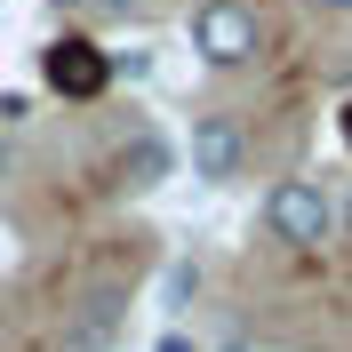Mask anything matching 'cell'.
<instances>
[{
  "label": "cell",
  "mask_w": 352,
  "mask_h": 352,
  "mask_svg": "<svg viewBox=\"0 0 352 352\" xmlns=\"http://www.w3.org/2000/svg\"><path fill=\"white\" fill-rule=\"evenodd\" d=\"M41 80H48V96H65V104H96L112 88V48L96 41V32H56V41L41 48Z\"/></svg>",
  "instance_id": "3957f363"
},
{
  "label": "cell",
  "mask_w": 352,
  "mask_h": 352,
  "mask_svg": "<svg viewBox=\"0 0 352 352\" xmlns=\"http://www.w3.org/2000/svg\"><path fill=\"white\" fill-rule=\"evenodd\" d=\"M192 48L208 72H241L264 56V16L248 8V0H200L192 8Z\"/></svg>",
  "instance_id": "7a4b0ae2"
},
{
  "label": "cell",
  "mask_w": 352,
  "mask_h": 352,
  "mask_svg": "<svg viewBox=\"0 0 352 352\" xmlns=\"http://www.w3.org/2000/svg\"><path fill=\"white\" fill-rule=\"evenodd\" d=\"M264 241L296 248V256H312V248L336 241V200L312 184V176H280L272 192H264Z\"/></svg>",
  "instance_id": "6da1fadb"
},
{
  "label": "cell",
  "mask_w": 352,
  "mask_h": 352,
  "mask_svg": "<svg viewBox=\"0 0 352 352\" xmlns=\"http://www.w3.org/2000/svg\"><path fill=\"white\" fill-rule=\"evenodd\" d=\"M336 224H344V241H352V192H344V208H336Z\"/></svg>",
  "instance_id": "30bf717a"
},
{
  "label": "cell",
  "mask_w": 352,
  "mask_h": 352,
  "mask_svg": "<svg viewBox=\"0 0 352 352\" xmlns=\"http://www.w3.org/2000/svg\"><path fill=\"white\" fill-rule=\"evenodd\" d=\"M336 136H344V153H352V96H344V112H336Z\"/></svg>",
  "instance_id": "52a82bcc"
},
{
  "label": "cell",
  "mask_w": 352,
  "mask_h": 352,
  "mask_svg": "<svg viewBox=\"0 0 352 352\" xmlns=\"http://www.w3.org/2000/svg\"><path fill=\"white\" fill-rule=\"evenodd\" d=\"M48 8H88V0H48Z\"/></svg>",
  "instance_id": "7c38bea8"
},
{
  "label": "cell",
  "mask_w": 352,
  "mask_h": 352,
  "mask_svg": "<svg viewBox=\"0 0 352 352\" xmlns=\"http://www.w3.org/2000/svg\"><path fill=\"white\" fill-rule=\"evenodd\" d=\"M160 352H192V344H184V336H160Z\"/></svg>",
  "instance_id": "8fae6325"
},
{
  "label": "cell",
  "mask_w": 352,
  "mask_h": 352,
  "mask_svg": "<svg viewBox=\"0 0 352 352\" xmlns=\"http://www.w3.org/2000/svg\"><path fill=\"white\" fill-rule=\"evenodd\" d=\"M248 168V129L232 112H200L192 120V176L200 184H232Z\"/></svg>",
  "instance_id": "277c9868"
},
{
  "label": "cell",
  "mask_w": 352,
  "mask_h": 352,
  "mask_svg": "<svg viewBox=\"0 0 352 352\" xmlns=\"http://www.w3.org/2000/svg\"><path fill=\"white\" fill-rule=\"evenodd\" d=\"M8 176H16V153H8V136H0V184H8Z\"/></svg>",
  "instance_id": "ba28073f"
},
{
  "label": "cell",
  "mask_w": 352,
  "mask_h": 352,
  "mask_svg": "<svg viewBox=\"0 0 352 352\" xmlns=\"http://www.w3.org/2000/svg\"><path fill=\"white\" fill-rule=\"evenodd\" d=\"M168 168H176L168 136H153V129H144V136H129V144L104 160V192H112V200H144V192H153Z\"/></svg>",
  "instance_id": "5b68a950"
},
{
  "label": "cell",
  "mask_w": 352,
  "mask_h": 352,
  "mask_svg": "<svg viewBox=\"0 0 352 352\" xmlns=\"http://www.w3.org/2000/svg\"><path fill=\"white\" fill-rule=\"evenodd\" d=\"M120 320H129L120 288H96V296H80V312L65 320L56 352H112V344H120Z\"/></svg>",
  "instance_id": "8992f818"
},
{
  "label": "cell",
  "mask_w": 352,
  "mask_h": 352,
  "mask_svg": "<svg viewBox=\"0 0 352 352\" xmlns=\"http://www.w3.org/2000/svg\"><path fill=\"white\" fill-rule=\"evenodd\" d=\"M312 8H329V16H352V0H312Z\"/></svg>",
  "instance_id": "9c48e42d"
}]
</instances>
